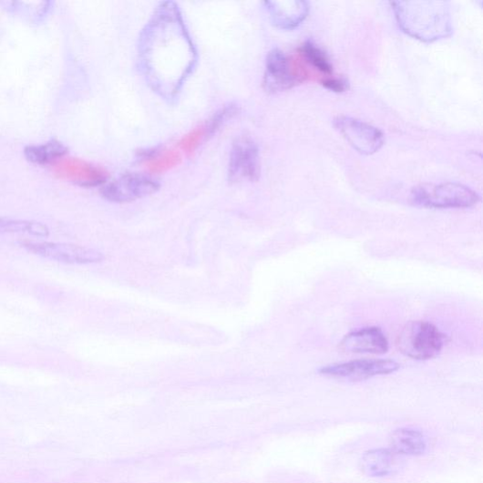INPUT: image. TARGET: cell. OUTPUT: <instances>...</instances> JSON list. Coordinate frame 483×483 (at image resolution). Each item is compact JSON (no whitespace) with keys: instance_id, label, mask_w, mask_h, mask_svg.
Wrapping results in <instances>:
<instances>
[{"instance_id":"9c48e42d","label":"cell","mask_w":483,"mask_h":483,"mask_svg":"<svg viewBox=\"0 0 483 483\" xmlns=\"http://www.w3.org/2000/svg\"><path fill=\"white\" fill-rule=\"evenodd\" d=\"M260 174V155L256 144L250 139H240L232 146L230 157L231 180L253 181Z\"/></svg>"},{"instance_id":"5bb4252c","label":"cell","mask_w":483,"mask_h":483,"mask_svg":"<svg viewBox=\"0 0 483 483\" xmlns=\"http://www.w3.org/2000/svg\"><path fill=\"white\" fill-rule=\"evenodd\" d=\"M390 445L393 452L401 455L418 456L426 449L423 434L411 427L396 429L390 437Z\"/></svg>"},{"instance_id":"30bf717a","label":"cell","mask_w":483,"mask_h":483,"mask_svg":"<svg viewBox=\"0 0 483 483\" xmlns=\"http://www.w3.org/2000/svg\"><path fill=\"white\" fill-rule=\"evenodd\" d=\"M53 171L62 179L85 187H96L106 182L108 173L103 169L76 158H62L52 165Z\"/></svg>"},{"instance_id":"277c9868","label":"cell","mask_w":483,"mask_h":483,"mask_svg":"<svg viewBox=\"0 0 483 483\" xmlns=\"http://www.w3.org/2000/svg\"><path fill=\"white\" fill-rule=\"evenodd\" d=\"M334 124L345 141L361 154H375L385 145L384 132L365 121L341 116Z\"/></svg>"},{"instance_id":"52a82bcc","label":"cell","mask_w":483,"mask_h":483,"mask_svg":"<svg viewBox=\"0 0 483 483\" xmlns=\"http://www.w3.org/2000/svg\"><path fill=\"white\" fill-rule=\"evenodd\" d=\"M303 82L296 65L280 49L272 50L267 57L264 85L268 91L288 90Z\"/></svg>"},{"instance_id":"ac0fdd59","label":"cell","mask_w":483,"mask_h":483,"mask_svg":"<svg viewBox=\"0 0 483 483\" xmlns=\"http://www.w3.org/2000/svg\"><path fill=\"white\" fill-rule=\"evenodd\" d=\"M300 55L310 66L321 73L331 75L334 67L326 53L311 41L305 42L300 48Z\"/></svg>"},{"instance_id":"5b68a950","label":"cell","mask_w":483,"mask_h":483,"mask_svg":"<svg viewBox=\"0 0 483 483\" xmlns=\"http://www.w3.org/2000/svg\"><path fill=\"white\" fill-rule=\"evenodd\" d=\"M21 245L33 254L68 264H91L104 260L100 252L82 246L52 242H24Z\"/></svg>"},{"instance_id":"2e32d148","label":"cell","mask_w":483,"mask_h":483,"mask_svg":"<svg viewBox=\"0 0 483 483\" xmlns=\"http://www.w3.org/2000/svg\"><path fill=\"white\" fill-rule=\"evenodd\" d=\"M29 234L36 237H47L48 228L36 221L0 218V234Z\"/></svg>"},{"instance_id":"6da1fadb","label":"cell","mask_w":483,"mask_h":483,"mask_svg":"<svg viewBox=\"0 0 483 483\" xmlns=\"http://www.w3.org/2000/svg\"><path fill=\"white\" fill-rule=\"evenodd\" d=\"M391 5L399 28L415 39L433 43L452 34L448 3L398 2Z\"/></svg>"},{"instance_id":"d6986e66","label":"cell","mask_w":483,"mask_h":483,"mask_svg":"<svg viewBox=\"0 0 483 483\" xmlns=\"http://www.w3.org/2000/svg\"><path fill=\"white\" fill-rule=\"evenodd\" d=\"M211 133V131L208 124L201 125L188 132L180 140L178 146L184 153L193 154Z\"/></svg>"},{"instance_id":"7a4b0ae2","label":"cell","mask_w":483,"mask_h":483,"mask_svg":"<svg viewBox=\"0 0 483 483\" xmlns=\"http://www.w3.org/2000/svg\"><path fill=\"white\" fill-rule=\"evenodd\" d=\"M414 203L429 209H467L480 200L470 187L457 182L424 183L411 193Z\"/></svg>"},{"instance_id":"7c38bea8","label":"cell","mask_w":483,"mask_h":483,"mask_svg":"<svg viewBox=\"0 0 483 483\" xmlns=\"http://www.w3.org/2000/svg\"><path fill=\"white\" fill-rule=\"evenodd\" d=\"M274 24L283 30H293L303 23L309 14L307 2H272L266 3Z\"/></svg>"},{"instance_id":"8992f818","label":"cell","mask_w":483,"mask_h":483,"mask_svg":"<svg viewBox=\"0 0 483 483\" xmlns=\"http://www.w3.org/2000/svg\"><path fill=\"white\" fill-rule=\"evenodd\" d=\"M399 367L393 360H356L322 367L319 373L331 378L359 382L394 373Z\"/></svg>"},{"instance_id":"ba28073f","label":"cell","mask_w":483,"mask_h":483,"mask_svg":"<svg viewBox=\"0 0 483 483\" xmlns=\"http://www.w3.org/2000/svg\"><path fill=\"white\" fill-rule=\"evenodd\" d=\"M159 184L141 174H127L106 185L102 190L105 199L118 203L130 202L154 194Z\"/></svg>"},{"instance_id":"9a60e30c","label":"cell","mask_w":483,"mask_h":483,"mask_svg":"<svg viewBox=\"0 0 483 483\" xmlns=\"http://www.w3.org/2000/svg\"><path fill=\"white\" fill-rule=\"evenodd\" d=\"M67 153V148L57 140L47 143L26 147L24 155L30 163L39 166L55 164Z\"/></svg>"},{"instance_id":"e0dca14e","label":"cell","mask_w":483,"mask_h":483,"mask_svg":"<svg viewBox=\"0 0 483 483\" xmlns=\"http://www.w3.org/2000/svg\"><path fill=\"white\" fill-rule=\"evenodd\" d=\"M180 162V152L174 149H165L147 158L145 166L152 174H162L175 169Z\"/></svg>"},{"instance_id":"3957f363","label":"cell","mask_w":483,"mask_h":483,"mask_svg":"<svg viewBox=\"0 0 483 483\" xmlns=\"http://www.w3.org/2000/svg\"><path fill=\"white\" fill-rule=\"evenodd\" d=\"M445 343V335L426 321H412L401 331L397 346L401 354L414 360H428L437 356Z\"/></svg>"},{"instance_id":"ffe728a7","label":"cell","mask_w":483,"mask_h":483,"mask_svg":"<svg viewBox=\"0 0 483 483\" xmlns=\"http://www.w3.org/2000/svg\"><path fill=\"white\" fill-rule=\"evenodd\" d=\"M321 85L326 89L341 93L348 88L347 80L342 77H329L322 80Z\"/></svg>"},{"instance_id":"4fadbf2b","label":"cell","mask_w":483,"mask_h":483,"mask_svg":"<svg viewBox=\"0 0 483 483\" xmlns=\"http://www.w3.org/2000/svg\"><path fill=\"white\" fill-rule=\"evenodd\" d=\"M396 453L386 448L371 449L362 456L360 468L368 477L381 478L396 468Z\"/></svg>"},{"instance_id":"8fae6325","label":"cell","mask_w":483,"mask_h":483,"mask_svg":"<svg viewBox=\"0 0 483 483\" xmlns=\"http://www.w3.org/2000/svg\"><path fill=\"white\" fill-rule=\"evenodd\" d=\"M340 346L346 353L385 355L388 352L389 343L380 328L369 327L347 334Z\"/></svg>"}]
</instances>
